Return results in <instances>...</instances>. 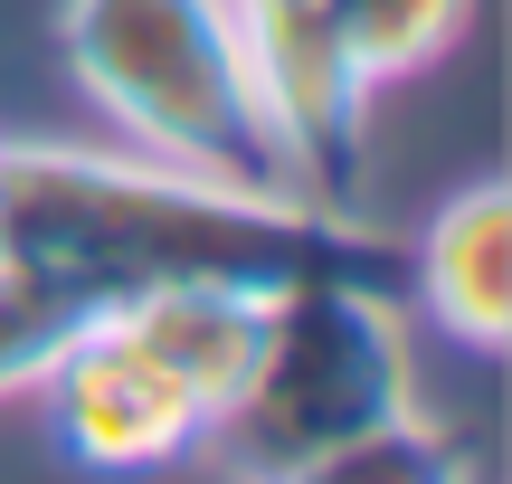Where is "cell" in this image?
Returning a JSON list of instances; mask_svg holds the SVG:
<instances>
[{
	"instance_id": "cell-5",
	"label": "cell",
	"mask_w": 512,
	"mask_h": 484,
	"mask_svg": "<svg viewBox=\"0 0 512 484\" xmlns=\"http://www.w3.org/2000/svg\"><path fill=\"white\" fill-rule=\"evenodd\" d=\"M238 48L256 76V114L285 152V181L313 209H351V152H361L370 86L351 76L323 0H238Z\"/></svg>"
},
{
	"instance_id": "cell-1",
	"label": "cell",
	"mask_w": 512,
	"mask_h": 484,
	"mask_svg": "<svg viewBox=\"0 0 512 484\" xmlns=\"http://www.w3.org/2000/svg\"><path fill=\"white\" fill-rule=\"evenodd\" d=\"M0 247L48 276L124 304L143 285H285L342 276L399 295V247L351 228V209L228 190L209 171L152 152H76V143H0Z\"/></svg>"
},
{
	"instance_id": "cell-3",
	"label": "cell",
	"mask_w": 512,
	"mask_h": 484,
	"mask_svg": "<svg viewBox=\"0 0 512 484\" xmlns=\"http://www.w3.org/2000/svg\"><path fill=\"white\" fill-rule=\"evenodd\" d=\"M389 304L399 295L342 285V276H313V285L266 295L256 371H247L238 409L209 428L247 466V484L285 475L294 456L332 447V437L389 428V418L418 409V390H408V333H399Z\"/></svg>"
},
{
	"instance_id": "cell-9",
	"label": "cell",
	"mask_w": 512,
	"mask_h": 484,
	"mask_svg": "<svg viewBox=\"0 0 512 484\" xmlns=\"http://www.w3.org/2000/svg\"><path fill=\"white\" fill-rule=\"evenodd\" d=\"M323 19H332V38H342L351 76H361V86H389V76L437 67L465 38L475 0H323Z\"/></svg>"
},
{
	"instance_id": "cell-6",
	"label": "cell",
	"mask_w": 512,
	"mask_h": 484,
	"mask_svg": "<svg viewBox=\"0 0 512 484\" xmlns=\"http://www.w3.org/2000/svg\"><path fill=\"white\" fill-rule=\"evenodd\" d=\"M399 295H418V314L446 342L494 361L512 342V190L475 181L418 228V247L399 257Z\"/></svg>"
},
{
	"instance_id": "cell-10",
	"label": "cell",
	"mask_w": 512,
	"mask_h": 484,
	"mask_svg": "<svg viewBox=\"0 0 512 484\" xmlns=\"http://www.w3.org/2000/svg\"><path fill=\"white\" fill-rule=\"evenodd\" d=\"M475 475V456L446 447V428H427L418 409L389 418V428H361V437H332V447L294 456L285 475L266 484H465Z\"/></svg>"
},
{
	"instance_id": "cell-4",
	"label": "cell",
	"mask_w": 512,
	"mask_h": 484,
	"mask_svg": "<svg viewBox=\"0 0 512 484\" xmlns=\"http://www.w3.org/2000/svg\"><path fill=\"white\" fill-rule=\"evenodd\" d=\"M38 399H48L57 456L86 466V475H162V466H181V456L209 447L200 399H190L114 314H95L86 333L48 361Z\"/></svg>"
},
{
	"instance_id": "cell-7",
	"label": "cell",
	"mask_w": 512,
	"mask_h": 484,
	"mask_svg": "<svg viewBox=\"0 0 512 484\" xmlns=\"http://www.w3.org/2000/svg\"><path fill=\"white\" fill-rule=\"evenodd\" d=\"M105 314L200 399L209 428L238 409V390L256 371V333H266V295L256 285H143V295L105 304Z\"/></svg>"
},
{
	"instance_id": "cell-8",
	"label": "cell",
	"mask_w": 512,
	"mask_h": 484,
	"mask_svg": "<svg viewBox=\"0 0 512 484\" xmlns=\"http://www.w3.org/2000/svg\"><path fill=\"white\" fill-rule=\"evenodd\" d=\"M95 314H105V304H95L86 285H67V276H48L38 257H10V247H0V399L38 390L48 361L67 352Z\"/></svg>"
},
{
	"instance_id": "cell-2",
	"label": "cell",
	"mask_w": 512,
	"mask_h": 484,
	"mask_svg": "<svg viewBox=\"0 0 512 484\" xmlns=\"http://www.w3.org/2000/svg\"><path fill=\"white\" fill-rule=\"evenodd\" d=\"M57 57L133 152L209 171L228 190L304 200L256 114L238 0H57Z\"/></svg>"
}]
</instances>
